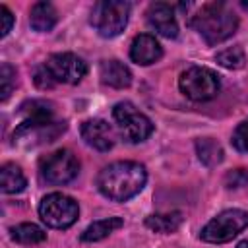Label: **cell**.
Returning a JSON list of instances; mask_svg holds the SVG:
<instances>
[{
  "label": "cell",
  "mask_w": 248,
  "mask_h": 248,
  "mask_svg": "<svg viewBox=\"0 0 248 248\" xmlns=\"http://www.w3.org/2000/svg\"><path fill=\"white\" fill-rule=\"evenodd\" d=\"M130 8L132 6L122 0H101L93 6L89 23L101 37L112 39L124 31L128 23Z\"/></svg>",
  "instance_id": "3957f363"
},
{
  "label": "cell",
  "mask_w": 248,
  "mask_h": 248,
  "mask_svg": "<svg viewBox=\"0 0 248 248\" xmlns=\"http://www.w3.org/2000/svg\"><path fill=\"white\" fill-rule=\"evenodd\" d=\"M232 145L238 151H248V118L242 120L232 132Z\"/></svg>",
  "instance_id": "603a6c76"
},
{
  "label": "cell",
  "mask_w": 248,
  "mask_h": 248,
  "mask_svg": "<svg viewBox=\"0 0 248 248\" xmlns=\"http://www.w3.org/2000/svg\"><path fill=\"white\" fill-rule=\"evenodd\" d=\"M190 25L203 37L205 43L217 45L229 39L236 27H238V17L236 14L223 2H209L203 4L198 14L192 17Z\"/></svg>",
  "instance_id": "7a4b0ae2"
},
{
  "label": "cell",
  "mask_w": 248,
  "mask_h": 248,
  "mask_svg": "<svg viewBox=\"0 0 248 248\" xmlns=\"http://www.w3.org/2000/svg\"><path fill=\"white\" fill-rule=\"evenodd\" d=\"M178 87L180 91L196 101V103H203V101H209L213 99L219 89H221V79L219 76L209 70V68H203V66H192L188 70H184L178 78Z\"/></svg>",
  "instance_id": "5b68a950"
},
{
  "label": "cell",
  "mask_w": 248,
  "mask_h": 248,
  "mask_svg": "<svg viewBox=\"0 0 248 248\" xmlns=\"http://www.w3.org/2000/svg\"><path fill=\"white\" fill-rule=\"evenodd\" d=\"M10 236L14 242L23 244V246H33V244H41L46 240V232L35 225V223H21L10 229Z\"/></svg>",
  "instance_id": "d6986e66"
},
{
  "label": "cell",
  "mask_w": 248,
  "mask_h": 248,
  "mask_svg": "<svg viewBox=\"0 0 248 248\" xmlns=\"http://www.w3.org/2000/svg\"><path fill=\"white\" fill-rule=\"evenodd\" d=\"M124 225V221L120 217H108V219H99V221H93L83 232H81V240L83 242H97V240H103L107 238L110 232H114L116 229H120Z\"/></svg>",
  "instance_id": "e0dca14e"
},
{
  "label": "cell",
  "mask_w": 248,
  "mask_h": 248,
  "mask_svg": "<svg viewBox=\"0 0 248 248\" xmlns=\"http://www.w3.org/2000/svg\"><path fill=\"white\" fill-rule=\"evenodd\" d=\"M81 138L89 147H93L97 151H108L114 145V130L103 118L85 120L81 124Z\"/></svg>",
  "instance_id": "8fae6325"
},
{
  "label": "cell",
  "mask_w": 248,
  "mask_h": 248,
  "mask_svg": "<svg viewBox=\"0 0 248 248\" xmlns=\"http://www.w3.org/2000/svg\"><path fill=\"white\" fill-rule=\"evenodd\" d=\"M79 161L70 149H56L39 161L41 178L48 184H68L78 176Z\"/></svg>",
  "instance_id": "ba28073f"
},
{
  "label": "cell",
  "mask_w": 248,
  "mask_h": 248,
  "mask_svg": "<svg viewBox=\"0 0 248 248\" xmlns=\"http://www.w3.org/2000/svg\"><path fill=\"white\" fill-rule=\"evenodd\" d=\"M35 85L39 87V89H52L54 85H56V81H54V78L48 74V70L45 68V66H41L37 72H35Z\"/></svg>",
  "instance_id": "cb8c5ba5"
},
{
  "label": "cell",
  "mask_w": 248,
  "mask_h": 248,
  "mask_svg": "<svg viewBox=\"0 0 248 248\" xmlns=\"http://www.w3.org/2000/svg\"><path fill=\"white\" fill-rule=\"evenodd\" d=\"M215 60L221 66L229 68V70H240L246 64V56H244V50L240 46H231V48H225V50L217 52Z\"/></svg>",
  "instance_id": "44dd1931"
},
{
  "label": "cell",
  "mask_w": 248,
  "mask_h": 248,
  "mask_svg": "<svg viewBox=\"0 0 248 248\" xmlns=\"http://www.w3.org/2000/svg\"><path fill=\"white\" fill-rule=\"evenodd\" d=\"M147 182L145 167L136 161H116L107 167L97 176L99 192L112 202H128L138 196Z\"/></svg>",
  "instance_id": "6da1fadb"
},
{
  "label": "cell",
  "mask_w": 248,
  "mask_h": 248,
  "mask_svg": "<svg viewBox=\"0 0 248 248\" xmlns=\"http://www.w3.org/2000/svg\"><path fill=\"white\" fill-rule=\"evenodd\" d=\"M147 23L151 29H155L159 35L167 39H174L178 35V23L174 16V8L167 2H153L147 8Z\"/></svg>",
  "instance_id": "7c38bea8"
},
{
  "label": "cell",
  "mask_w": 248,
  "mask_h": 248,
  "mask_svg": "<svg viewBox=\"0 0 248 248\" xmlns=\"http://www.w3.org/2000/svg\"><path fill=\"white\" fill-rule=\"evenodd\" d=\"M248 227V211L244 209H225L217 213L200 232V238L211 244H223L232 240Z\"/></svg>",
  "instance_id": "8992f818"
},
{
  "label": "cell",
  "mask_w": 248,
  "mask_h": 248,
  "mask_svg": "<svg viewBox=\"0 0 248 248\" xmlns=\"http://www.w3.org/2000/svg\"><path fill=\"white\" fill-rule=\"evenodd\" d=\"M99 78L105 85L114 89H124L132 83V72L120 60H103L99 66Z\"/></svg>",
  "instance_id": "5bb4252c"
},
{
  "label": "cell",
  "mask_w": 248,
  "mask_h": 248,
  "mask_svg": "<svg viewBox=\"0 0 248 248\" xmlns=\"http://www.w3.org/2000/svg\"><path fill=\"white\" fill-rule=\"evenodd\" d=\"M45 68L54 78L56 83H79L87 74V64L74 52H56L46 62Z\"/></svg>",
  "instance_id": "9c48e42d"
},
{
  "label": "cell",
  "mask_w": 248,
  "mask_h": 248,
  "mask_svg": "<svg viewBox=\"0 0 248 248\" xmlns=\"http://www.w3.org/2000/svg\"><path fill=\"white\" fill-rule=\"evenodd\" d=\"M58 21V14H56V8L50 4V2H37L31 6V12H29V23L35 31H50Z\"/></svg>",
  "instance_id": "9a60e30c"
},
{
  "label": "cell",
  "mask_w": 248,
  "mask_h": 248,
  "mask_svg": "<svg viewBox=\"0 0 248 248\" xmlns=\"http://www.w3.org/2000/svg\"><path fill=\"white\" fill-rule=\"evenodd\" d=\"M66 130L64 122L56 120H31L25 118L14 132V140L17 143H27V145H39V143H48L54 141L58 134Z\"/></svg>",
  "instance_id": "30bf717a"
},
{
  "label": "cell",
  "mask_w": 248,
  "mask_h": 248,
  "mask_svg": "<svg viewBox=\"0 0 248 248\" xmlns=\"http://www.w3.org/2000/svg\"><path fill=\"white\" fill-rule=\"evenodd\" d=\"M196 151L202 163H205L207 167H215L223 161V149L221 145L213 140V138H203L196 141Z\"/></svg>",
  "instance_id": "ffe728a7"
},
{
  "label": "cell",
  "mask_w": 248,
  "mask_h": 248,
  "mask_svg": "<svg viewBox=\"0 0 248 248\" xmlns=\"http://www.w3.org/2000/svg\"><path fill=\"white\" fill-rule=\"evenodd\" d=\"M182 225V213L180 211H169V213H153L145 219V227L153 232L170 234Z\"/></svg>",
  "instance_id": "ac0fdd59"
},
{
  "label": "cell",
  "mask_w": 248,
  "mask_h": 248,
  "mask_svg": "<svg viewBox=\"0 0 248 248\" xmlns=\"http://www.w3.org/2000/svg\"><path fill=\"white\" fill-rule=\"evenodd\" d=\"M0 17H2V29H0V37H6L12 31L14 25V16L8 10V6H0Z\"/></svg>",
  "instance_id": "d4e9b609"
},
{
  "label": "cell",
  "mask_w": 248,
  "mask_h": 248,
  "mask_svg": "<svg viewBox=\"0 0 248 248\" xmlns=\"http://www.w3.org/2000/svg\"><path fill=\"white\" fill-rule=\"evenodd\" d=\"M14 85H16V70L8 62H4L0 66V101H6L10 97Z\"/></svg>",
  "instance_id": "7402d4cb"
},
{
  "label": "cell",
  "mask_w": 248,
  "mask_h": 248,
  "mask_svg": "<svg viewBox=\"0 0 248 248\" xmlns=\"http://www.w3.org/2000/svg\"><path fill=\"white\" fill-rule=\"evenodd\" d=\"M0 186L4 194H17L27 186L23 170L16 163H6L0 169Z\"/></svg>",
  "instance_id": "2e32d148"
},
{
  "label": "cell",
  "mask_w": 248,
  "mask_h": 248,
  "mask_svg": "<svg viewBox=\"0 0 248 248\" xmlns=\"http://www.w3.org/2000/svg\"><path fill=\"white\" fill-rule=\"evenodd\" d=\"M236 248H248V240H242V242H238V246Z\"/></svg>",
  "instance_id": "484cf974"
},
{
  "label": "cell",
  "mask_w": 248,
  "mask_h": 248,
  "mask_svg": "<svg viewBox=\"0 0 248 248\" xmlns=\"http://www.w3.org/2000/svg\"><path fill=\"white\" fill-rule=\"evenodd\" d=\"M78 202L66 194H46L39 203V217L50 229H68L78 221Z\"/></svg>",
  "instance_id": "277c9868"
},
{
  "label": "cell",
  "mask_w": 248,
  "mask_h": 248,
  "mask_svg": "<svg viewBox=\"0 0 248 248\" xmlns=\"http://www.w3.org/2000/svg\"><path fill=\"white\" fill-rule=\"evenodd\" d=\"M163 56V46L159 45V41L149 35V33H141L138 37H134L132 45H130V58L140 64V66H149L153 62H157Z\"/></svg>",
  "instance_id": "4fadbf2b"
},
{
  "label": "cell",
  "mask_w": 248,
  "mask_h": 248,
  "mask_svg": "<svg viewBox=\"0 0 248 248\" xmlns=\"http://www.w3.org/2000/svg\"><path fill=\"white\" fill-rule=\"evenodd\" d=\"M112 116L118 124L120 136L130 143L145 141L153 134V122L143 112H140L136 105L130 101L116 103L112 108Z\"/></svg>",
  "instance_id": "52a82bcc"
}]
</instances>
